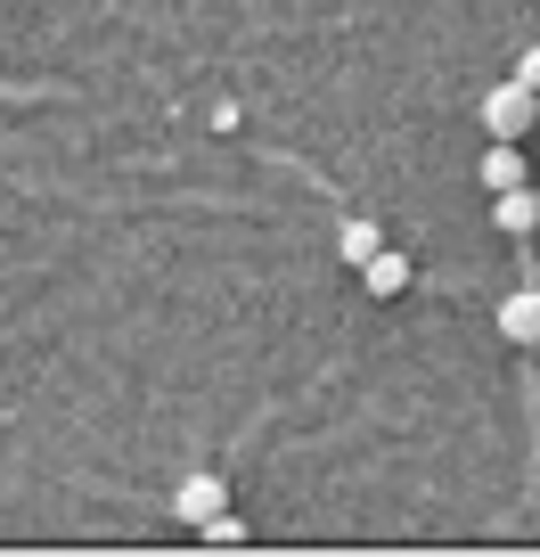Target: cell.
<instances>
[{
	"label": "cell",
	"mask_w": 540,
	"mask_h": 557,
	"mask_svg": "<svg viewBox=\"0 0 540 557\" xmlns=\"http://www.w3.org/2000/svg\"><path fill=\"white\" fill-rule=\"evenodd\" d=\"M361 278H368V296H401V287H410V255H385L377 246V255L361 262Z\"/></svg>",
	"instance_id": "6"
},
{
	"label": "cell",
	"mask_w": 540,
	"mask_h": 557,
	"mask_svg": "<svg viewBox=\"0 0 540 557\" xmlns=\"http://www.w3.org/2000/svg\"><path fill=\"white\" fill-rule=\"evenodd\" d=\"M484 189H524V139H491V157H484Z\"/></svg>",
	"instance_id": "5"
},
{
	"label": "cell",
	"mask_w": 540,
	"mask_h": 557,
	"mask_svg": "<svg viewBox=\"0 0 540 557\" xmlns=\"http://www.w3.org/2000/svg\"><path fill=\"white\" fill-rule=\"evenodd\" d=\"M516 83H532V90H540V50H524V58H516Z\"/></svg>",
	"instance_id": "9"
},
{
	"label": "cell",
	"mask_w": 540,
	"mask_h": 557,
	"mask_svg": "<svg viewBox=\"0 0 540 557\" xmlns=\"http://www.w3.org/2000/svg\"><path fill=\"white\" fill-rule=\"evenodd\" d=\"M222 508H229V484H222V475H205V468H197V475H180V492H173V517L205 524V517H222Z\"/></svg>",
	"instance_id": "2"
},
{
	"label": "cell",
	"mask_w": 540,
	"mask_h": 557,
	"mask_svg": "<svg viewBox=\"0 0 540 557\" xmlns=\"http://www.w3.org/2000/svg\"><path fill=\"white\" fill-rule=\"evenodd\" d=\"M500 336L507 345H540V287H516V296L500 304Z\"/></svg>",
	"instance_id": "3"
},
{
	"label": "cell",
	"mask_w": 540,
	"mask_h": 557,
	"mask_svg": "<svg viewBox=\"0 0 540 557\" xmlns=\"http://www.w3.org/2000/svg\"><path fill=\"white\" fill-rule=\"evenodd\" d=\"M197 533H205L213 549H238V541H246V524H238V517H229V508H222V517H205V524H197Z\"/></svg>",
	"instance_id": "8"
},
{
	"label": "cell",
	"mask_w": 540,
	"mask_h": 557,
	"mask_svg": "<svg viewBox=\"0 0 540 557\" xmlns=\"http://www.w3.org/2000/svg\"><path fill=\"white\" fill-rule=\"evenodd\" d=\"M491 222H500L507 238H524V230H540V197H532V181H524V189H500V197H491Z\"/></svg>",
	"instance_id": "4"
},
{
	"label": "cell",
	"mask_w": 540,
	"mask_h": 557,
	"mask_svg": "<svg viewBox=\"0 0 540 557\" xmlns=\"http://www.w3.org/2000/svg\"><path fill=\"white\" fill-rule=\"evenodd\" d=\"M532 123H540V90H532V83H516V74H507V83L484 90V132H491V139H524Z\"/></svg>",
	"instance_id": "1"
},
{
	"label": "cell",
	"mask_w": 540,
	"mask_h": 557,
	"mask_svg": "<svg viewBox=\"0 0 540 557\" xmlns=\"http://www.w3.org/2000/svg\"><path fill=\"white\" fill-rule=\"evenodd\" d=\"M377 246H385V230H377V222H344V230H336V255H344V262H368Z\"/></svg>",
	"instance_id": "7"
}]
</instances>
